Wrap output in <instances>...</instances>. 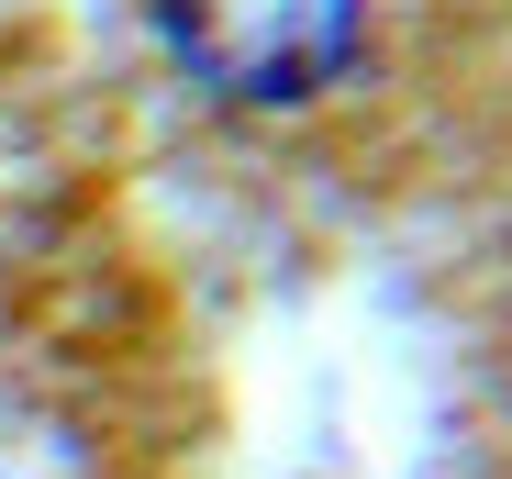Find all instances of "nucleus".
I'll return each mask as SVG.
<instances>
[{"label": "nucleus", "instance_id": "f257e3e1", "mask_svg": "<svg viewBox=\"0 0 512 479\" xmlns=\"http://www.w3.org/2000/svg\"><path fill=\"white\" fill-rule=\"evenodd\" d=\"M156 34L212 101L301 112L368 56V0H156Z\"/></svg>", "mask_w": 512, "mask_h": 479}]
</instances>
